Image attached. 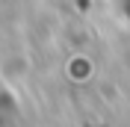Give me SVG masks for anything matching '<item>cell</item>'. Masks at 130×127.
I'll return each mask as SVG.
<instances>
[{
	"label": "cell",
	"mask_w": 130,
	"mask_h": 127,
	"mask_svg": "<svg viewBox=\"0 0 130 127\" xmlns=\"http://www.w3.org/2000/svg\"><path fill=\"white\" fill-rule=\"evenodd\" d=\"M18 115H21L18 98L12 95L9 89H0V127H15Z\"/></svg>",
	"instance_id": "6da1fadb"
}]
</instances>
